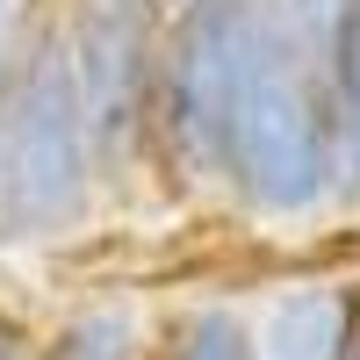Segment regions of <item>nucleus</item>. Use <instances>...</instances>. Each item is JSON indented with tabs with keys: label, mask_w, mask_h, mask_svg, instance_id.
<instances>
[{
	"label": "nucleus",
	"mask_w": 360,
	"mask_h": 360,
	"mask_svg": "<svg viewBox=\"0 0 360 360\" xmlns=\"http://www.w3.org/2000/svg\"><path fill=\"white\" fill-rule=\"evenodd\" d=\"M281 8V22H288V37L303 44L317 65H332V51L346 44V29H353V15H360V0H274Z\"/></svg>",
	"instance_id": "8"
},
{
	"label": "nucleus",
	"mask_w": 360,
	"mask_h": 360,
	"mask_svg": "<svg viewBox=\"0 0 360 360\" xmlns=\"http://www.w3.org/2000/svg\"><path fill=\"white\" fill-rule=\"evenodd\" d=\"M159 310L137 295H79L29 332V360H152Z\"/></svg>",
	"instance_id": "5"
},
{
	"label": "nucleus",
	"mask_w": 360,
	"mask_h": 360,
	"mask_svg": "<svg viewBox=\"0 0 360 360\" xmlns=\"http://www.w3.org/2000/svg\"><path fill=\"white\" fill-rule=\"evenodd\" d=\"M108 209L58 0H37L0 72V245H65Z\"/></svg>",
	"instance_id": "2"
},
{
	"label": "nucleus",
	"mask_w": 360,
	"mask_h": 360,
	"mask_svg": "<svg viewBox=\"0 0 360 360\" xmlns=\"http://www.w3.org/2000/svg\"><path fill=\"white\" fill-rule=\"evenodd\" d=\"M324 79H332V108H339V209H360V15L332 51Z\"/></svg>",
	"instance_id": "7"
},
{
	"label": "nucleus",
	"mask_w": 360,
	"mask_h": 360,
	"mask_svg": "<svg viewBox=\"0 0 360 360\" xmlns=\"http://www.w3.org/2000/svg\"><path fill=\"white\" fill-rule=\"evenodd\" d=\"M29 332H37V324H22V317H0V360H29Z\"/></svg>",
	"instance_id": "9"
},
{
	"label": "nucleus",
	"mask_w": 360,
	"mask_h": 360,
	"mask_svg": "<svg viewBox=\"0 0 360 360\" xmlns=\"http://www.w3.org/2000/svg\"><path fill=\"white\" fill-rule=\"evenodd\" d=\"M259 339H252V310L238 295H195L159 317V339H152V360H252Z\"/></svg>",
	"instance_id": "6"
},
{
	"label": "nucleus",
	"mask_w": 360,
	"mask_h": 360,
	"mask_svg": "<svg viewBox=\"0 0 360 360\" xmlns=\"http://www.w3.org/2000/svg\"><path fill=\"white\" fill-rule=\"evenodd\" d=\"M217 202L252 224H317L339 209V108L324 65L288 37L274 0H245L217 137Z\"/></svg>",
	"instance_id": "1"
},
{
	"label": "nucleus",
	"mask_w": 360,
	"mask_h": 360,
	"mask_svg": "<svg viewBox=\"0 0 360 360\" xmlns=\"http://www.w3.org/2000/svg\"><path fill=\"white\" fill-rule=\"evenodd\" d=\"M360 332V274H310L288 281L252 317V360H346Z\"/></svg>",
	"instance_id": "4"
},
{
	"label": "nucleus",
	"mask_w": 360,
	"mask_h": 360,
	"mask_svg": "<svg viewBox=\"0 0 360 360\" xmlns=\"http://www.w3.org/2000/svg\"><path fill=\"white\" fill-rule=\"evenodd\" d=\"M152 8H166V0H152Z\"/></svg>",
	"instance_id": "11"
},
{
	"label": "nucleus",
	"mask_w": 360,
	"mask_h": 360,
	"mask_svg": "<svg viewBox=\"0 0 360 360\" xmlns=\"http://www.w3.org/2000/svg\"><path fill=\"white\" fill-rule=\"evenodd\" d=\"M65 22V58L79 79V108L94 130L101 195L108 209L144 188H159L152 159V86H159V22L152 0H58Z\"/></svg>",
	"instance_id": "3"
},
{
	"label": "nucleus",
	"mask_w": 360,
	"mask_h": 360,
	"mask_svg": "<svg viewBox=\"0 0 360 360\" xmlns=\"http://www.w3.org/2000/svg\"><path fill=\"white\" fill-rule=\"evenodd\" d=\"M346 360H360V332H353V353H346Z\"/></svg>",
	"instance_id": "10"
}]
</instances>
